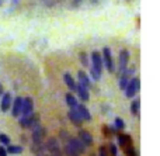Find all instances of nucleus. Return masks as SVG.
<instances>
[{"label":"nucleus","instance_id":"20","mask_svg":"<svg viewBox=\"0 0 160 156\" xmlns=\"http://www.w3.org/2000/svg\"><path fill=\"white\" fill-rule=\"evenodd\" d=\"M65 153H66V156H80V153L70 143H66V146H65Z\"/></svg>","mask_w":160,"mask_h":156},{"label":"nucleus","instance_id":"29","mask_svg":"<svg viewBox=\"0 0 160 156\" xmlns=\"http://www.w3.org/2000/svg\"><path fill=\"white\" fill-rule=\"evenodd\" d=\"M98 156H107V151H105L104 146H101V148L98 149Z\"/></svg>","mask_w":160,"mask_h":156},{"label":"nucleus","instance_id":"10","mask_svg":"<svg viewBox=\"0 0 160 156\" xmlns=\"http://www.w3.org/2000/svg\"><path fill=\"white\" fill-rule=\"evenodd\" d=\"M35 123H37V118L34 115H27V117H22L20 120V125L22 128H30V127L35 125Z\"/></svg>","mask_w":160,"mask_h":156},{"label":"nucleus","instance_id":"15","mask_svg":"<svg viewBox=\"0 0 160 156\" xmlns=\"http://www.w3.org/2000/svg\"><path fill=\"white\" fill-rule=\"evenodd\" d=\"M42 137H44V128H42V127H37V128L34 129V132H32L34 142H35L37 145H39V143H41Z\"/></svg>","mask_w":160,"mask_h":156},{"label":"nucleus","instance_id":"16","mask_svg":"<svg viewBox=\"0 0 160 156\" xmlns=\"http://www.w3.org/2000/svg\"><path fill=\"white\" fill-rule=\"evenodd\" d=\"M63 79H65V83L68 84V87H69L70 90H73V92H76V82H75V79L70 76V73H65V76H63Z\"/></svg>","mask_w":160,"mask_h":156},{"label":"nucleus","instance_id":"12","mask_svg":"<svg viewBox=\"0 0 160 156\" xmlns=\"http://www.w3.org/2000/svg\"><path fill=\"white\" fill-rule=\"evenodd\" d=\"M21 106H22V98L21 97H17L13 103V110H11V114L13 117H18L21 114Z\"/></svg>","mask_w":160,"mask_h":156},{"label":"nucleus","instance_id":"28","mask_svg":"<svg viewBox=\"0 0 160 156\" xmlns=\"http://www.w3.org/2000/svg\"><path fill=\"white\" fill-rule=\"evenodd\" d=\"M110 152L112 156H117V153H118V149H117V146L114 145V143H111L110 145Z\"/></svg>","mask_w":160,"mask_h":156},{"label":"nucleus","instance_id":"31","mask_svg":"<svg viewBox=\"0 0 160 156\" xmlns=\"http://www.w3.org/2000/svg\"><path fill=\"white\" fill-rule=\"evenodd\" d=\"M0 96H3V86L0 84Z\"/></svg>","mask_w":160,"mask_h":156},{"label":"nucleus","instance_id":"7","mask_svg":"<svg viewBox=\"0 0 160 156\" xmlns=\"http://www.w3.org/2000/svg\"><path fill=\"white\" fill-rule=\"evenodd\" d=\"M76 110H78V113H79L80 118H82V121H90L91 120L90 111L87 110V107H86V106H83V104H78Z\"/></svg>","mask_w":160,"mask_h":156},{"label":"nucleus","instance_id":"30","mask_svg":"<svg viewBox=\"0 0 160 156\" xmlns=\"http://www.w3.org/2000/svg\"><path fill=\"white\" fill-rule=\"evenodd\" d=\"M0 156H7V151H6V148H0Z\"/></svg>","mask_w":160,"mask_h":156},{"label":"nucleus","instance_id":"26","mask_svg":"<svg viewBox=\"0 0 160 156\" xmlns=\"http://www.w3.org/2000/svg\"><path fill=\"white\" fill-rule=\"evenodd\" d=\"M80 61H82L83 66H88V61H87V55L86 53H80Z\"/></svg>","mask_w":160,"mask_h":156},{"label":"nucleus","instance_id":"2","mask_svg":"<svg viewBox=\"0 0 160 156\" xmlns=\"http://www.w3.org/2000/svg\"><path fill=\"white\" fill-rule=\"evenodd\" d=\"M139 86H141V80H139L138 78L131 79L129 83H128V86H127V89L124 90V92H125V96H127L128 98L133 97V96L136 94V92L139 90Z\"/></svg>","mask_w":160,"mask_h":156},{"label":"nucleus","instance_id":"21","mask_svg":"<svg viewBox=\"0 0 160 156\" xmlns=\"http://www.w3.org/2000/svg\"><path fill=\"white\" fill-rule=\"evenodd\" d=\"M139 107H141V101H139V98H138V100H135L132 103V106H131V113H132L133 115H138L139 114Z\"/></svg>","mask_w":160,"mask_h":156},{"label":"nucleus","instance_id":"23","mask_svg":"<svg viewBox=\"0 0 160 156\" xmlns=\"http://www.w3.org/2000/svg\"><path fill=\"white\" fill-rule=\"evenodd\" d=\"M6 151H7V153H16L17 155V153H21L22 148L21 146H8Z\"/></svg>","mask_w":160,"mask_h":156},{"label":"nucleus","instance_id":"8","mask_svg":"<svg viewBox=\"0 0 160 156\" xmlns=\"http://www.w3.org/2000/svg\"><path fill=\"white\" fill-rule=\"evenodd\" d=\"M11 106V94L10 93H3L2 96V103H0V108H2V111H7L8 108H10Z\"/></svg>","mask_w":160,"mask_h":156},{"label":"nucleus","instance_id":"5","mask_svg":"<svg viewBox=\"0 0 160 156\" xmlns=\"http://www.w3.org/2000/svg\"><path fill=\"white\" fill-rule=\"evenodd\" d=\"M128 61H129V52H128L127 49H122L121 53H119V70H121V72L127 70Z\"/></svg>","mask_w":160,"mask_h":156},{"label":"nucleus","instance_id":"3","mask_svg":"<svg viewBox=\"0 0 160 156\" xmlns=\"http://www.w3.org/2000/svg\"><path fill=\"white\" fill-rule=\"evenodd\" d=\"M102 65H105L108 72H114V62H112V55H111V49L108 47H105L102 49Z\"/></svg>","mask_w":160,"mask_h":156},{"label":"nucleus","instance_id":"14","mask_svg":"<svg viewBox=\"0 0 160 156\" xmlns=\"http://www.w3.org/2000/svg\"><path fill=\"white\" fill-rule=\"evenodd\" d=\"M76 92H78V94H79V97L82 98L83 101H87L88 100V89H86L84 86H82V84H76Z\"/></svg>","mask_w":160,"mask_h":156},{"label":"nucleus","instance_id":"27","mask_svg":"<svg viewBox=\"0 0 160 156\" xmlns=\"http://www.w3.org/2000/svg\"><path fill=\"white\" fill-rule=\"evenodd\" d=\"M125 153H127L128 156H136V152H135V149L133 148H125Z\"/></svg>","mask_w":160,"mask_h":156},{"label":"nucleus","instance_id":"24","mask_svg":"<svg viewBox=\"0 0 160 156\" xmlns=\"http://www.w3.org/2000/svg\"><path fill=\"white\" fill-rule=\"evenodd\" d=\"M115 128L117 129H124L125 128V124H124V121L121 120V118H115Z\"/></svg>","mask_w":160,"mask_h":156},{"label":"nucleus","instance_id":"22","mask_svg":"<svg viewBox=\"0 0 160 156\" xmlns=\"http://www.w3.org/2000/svg\"><path fill=\"white\" fill-rule=\"evenodd\" d=\"M118 142H119V145L125 146L127 143L131 142V137H129V135H119V137H118Z\"/></svg>","mask_w":160,"mask_h":156},{"label":"nucleus","instance_id":"1","mask_svg":"<svg viewBox=\"0 0 160 156\" xmlns=\"http://www.w3.org/2000/svg\"><path fill=\"white\" fill-rule=\"evenodd\" d=\"M101 70H102V59L101 53L93 52L91 53V68H90V75L94 80H100L101 78Z\"/></svg>","mask_w":160,"mask_h":156},{"label":"nucleus","instance_id":"6","mask_svg":"<svg viewBox=\"0 0 160 156\" xmlns=\"http://www.w3.org/2000/svg\"><path fill=\"white\" fill-rule=\"evenodd\" d=\"M79 141H80V142H82L84 146L93 145V137L90 135V132L83 131V129L79 132Z\"/></svg>","mask_w":160,"mask_h":156},{"label":"nucleus","instance_id":"19","mask_svg":"<svg viewBox=\"0 0 160 156\" xmlns=\"http://www.w3.org/2000/svg\"><path fill=\"white\" fill-rule=\"evenodd\" d=\"M66 103L70 108H76V107H78V100H76V97L73 94H70V93L66 94Z\"/></svg>","mask_w":160,"mask_h":156},{"label":"nucleus","instance_id":"25","mask_svg":"<svg viewBox=\"0 0 160 156\" xmlns=\"http://www.w3.org/2000/svg\"><path fill=\"white\" fill-rule=\"evenodd\" d=\"M0 142L4 143V145H8V143H10V138L4 134H0Z\"/></svg>","mask_w":160,"mask_h":156},{"label":"nucleus","instance_id":"17","mask_svg":"<svg viewBox=\"0 0 160 156\" xmlns=\"http://www.w3.org/2000/svg\"><path fill=\"white\" fill-rule=\"evenodd\" d=\"M79 82L82 86L86 87V89H90V79H88V76L86 75L84 72H82V70L79 72Z\"/></svg>","mask_w":160,"mask_h":156},{"label":"nucleus","instance_id":"18","mask_svg":"<svg viewBox=\"0 0 160 156\" xmlns=\"http://www.w3.org/2000/svg\"><path fill=\"white\" fill-rule=\"evenodd\" d=\"M48 148L51 149V152H52L55 156H61V149L58 148V143H56L55 138H52V139L49 141V143H48Z\"/></svg>","mask_w":160,"mask_h":156},{"label":"nucleus","instance_id":"4","mask_svg":"<svg viewBox=\"0 0 160 156\" xmlns=\"http://www.w3.org/2000/svg\"><path fill=\"white\" fill-rule=\"evenodd\" d=\"M32 110H34V101H32V98H30V97L24 98V100H22V106H21V113L24 114V117L32 114Z\"/></svg>","mask_w":160,"mask_h":156},{"label":"nucleus","instance_id":"13","mask_svg":"<svg viewBox=\"0 0 160 156\" xmlns=\"http://www.w3.org/2000/svg\"><path fill=\"white\" fill-rule=\"evenodd\" d=\"M68 143H70V145L73 146V148L76 149V151L79 152V153H83L84 152V149H86V146L83 145L82 142L78 139V138H69V141H68Z\"/></svg>","mask_w":160,"mask_h":156},{"label":"nucleus","instance_id":"9","mask_svg":"<svg viewBox=\"0 0 160 156\" xmlns=\"http://www.w3.org/2000/svg\"><path fill=\"white\" fill-rule=\"evenodd\" d=\"M133 72V69H127L122 72V76H121V80H119V87H121V90H125L128 86V83H129V75Z\"/></svg>","mask_w":160,"mask_h":156},{"label":"nucleus","instance_id":"11","mask_svg":"<svg viewBox=\"0 0 160 156\" xmlns=\"http://www.w3.org/2000/svg\"><path fill=\"white\" fill-rule=\"evenodd\" d=\"M68 117H69V120L72 121L75 125H80V124L83 123L82 121V118H80V115H79V113H78V110L76 108H70L69 110V113H68Z\"/></svg>","mask_w":160,"mask_h":156}]
</instances>
